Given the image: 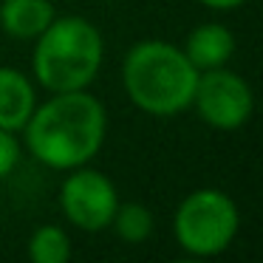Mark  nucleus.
Segmentation results:
<instances>
[{"label":"nucleus","instance_id":"nucleus-1","mask_svg":"<svg viewBox=\"0 0 263 263\" xmlns=\"http://www.w3.org/2000/svg\"><path fill=\"white\" fill-rule=\"evenodd\" d=\"M105 130L108 116L102 102L85 88L54 93V99L31 110L23 127L31 156L54 170L88 164L102 147Z\"/></svg>","mask_w":263,"mask_h":263},{"label":"nucleus","instance_id":"nucleus-2","mask_svg":"<svg viewBox=\"0 0 263 263\" xmlns=\"http://www.w3.org/2000/svg\"><path fill=\"white\" fill-rule=\"evenodd\" d=\"M198 74L187 54L164 40L136 43L122 65V82L130 102L153 116H176L193 108Z\"/></svg>","mask_w":263,"mask_h":263},{"label":"nucleus","instance_id":"nucleus-3","mask_svg":"<svg viewBox=\"0 0 263 263\" xmlns=\"http://www.w3.org/2000/svg\"><path fill=\"white\" fill-rule=\"evenodd\" d=\"M34 77L54 93L82 91L93 82L102 65V34L85 17H54L40 37H34Z\"/></svg>","mask_w":263,"mask_h":263},{"label":"nucleus","instance_id":"nucleus-4","mask_svg":"<svg viewBox=\"0 0 263 263\" xmlns=\"http://www.w3.org/2000/svg\"><path fill=\"white\" fill-rule=\"evenodd\" d=\"M238 206L221 190H195L181 201L176 212V240L195 257H212L229 249L238 235Z\"/></svg>","mask_w":263,"mask_h":263},{"label":"nucleus","instance_id":"nucleus-5","mask_svg":"<svg viewBox=\"0 0 263 263\" xmlns=\"http://www.w3.org/2000/svg\"><path fill=\"white\" fill-rule=\"evenodd\" d=\"M193 105L198 116L215 130H238L252 116V91L243 77L235 71L212 68L198 74V85L193 93Z\"/></svg>","mask_w":263,"mask_h":263},{"label":"nucleus","instance_id":"nucleus-6","mask_svg":"<svg viewBox=\"0 0 263 263\" xmlns=\"http://www.w3.org/2000/svg\"><path fill=\"white\" fill-rule=\"evenodd\" d=\"M60 204L74 227L85 229V232H99V229L110 227V218L119 206V195L105 173L82 164L74 167V173L63 181Z\"/></svg>","mask_w":263,"mask_h":263},{"label":"nucleus","instance_id":"nucleus-7","mask_svg":"<svg viewBox=\"0 0 263 263\" xmlns=\"http://www.w3.org/2000/svg\"><path fill=\"white\" fill-rule=\"evenodd\" d=\"M181 51L187 54V60L198 71L223 68L235 54V37L221 23H204V26L190 31Z\"/></svg>","mask_w":263,"mask_h":263},{"label":"nucleus","instance_id":"nucleus-8","mask_svg":"<svg viewBox=\"0 0 263 263\" xmlns=\"http://www.w3.org/2000/svg\"><path fill=\"white\" fill-rule=\"evenodd\" d=\"M34 108L37 99L29 77L14 68H0V127L12 133L23 130Z\"/></svg>","mask_w":263,"mask_h":263},{"label":"nucleus","instance_id":"nucleus-9","mask_svg":"<svg viewBox=\"0 0 263 263\" xmlns=\"http://www.w3.org/2000/svg\"><path fill=\"white\" fill-rule=\"evenodd\" d=\"M57 17L48 0H3L0 6V29L14 40H34Z\"/></svg>","mask_w":263,"mask_h":263},{"label":"nucleus","instance_id":"nucleus-10","mask_svg":"<svg viewBox=\"0 0 263 263\" xmlns=\"http://www.w3.org/2000/svg\"><path fill=\"white\" fill-rule=\"evenodd\" d=\"M110 227L116 229V235L125 243H144L153 232V212L144 204H136V201L119 204L114 218H110Z\"/></svg>","mask_w":263,"mask_h":263},{"label":"nucleus","instance_id":"nucleus-11","mask_svg":"<svg viewBox=\"0 0 263 263\" xmlns=\"http://www.w3.org/2000/svg\"><path fill=\"white\" fill-rule=\"evenodd\" d=\"M29 257L31 263H68L71 240L65 229L46 223L29 238Z\"/></svg>","mask_w":263,"mask_h":263},{"label":"nucleus","instance_id":"nucleus-12","mask_svg":"<svg viewBox=\"0 0 263 263\" xmlns=\"http://www.w3.org/2000/svg\"><path fill=\"white\" fill-rule=\"evenodd\" d=\"M17 161H20L17 139H14L12 130H3V127H0V181H3L14 167H17Z\"/></svg>","mask_w":263,"mask_h":263},{"label":"nucleus","instance_id":"nucleus-13","mask_svg":"<svg viewBox=\"0 0 263 263\" xmlns=\"http://www.w3.org/2000/svg\"><path fill=\"white\" fill-rule=\"evenodd\" d=\"M198 3H204L210 9H235L240 3H246V0H198Z\"/></svg>","mask_w":263,"mask_h":263}]
</instances>
